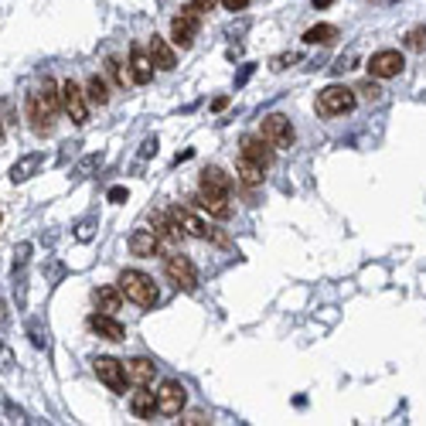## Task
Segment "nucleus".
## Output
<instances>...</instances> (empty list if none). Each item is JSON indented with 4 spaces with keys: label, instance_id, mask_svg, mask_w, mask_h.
Wrapping results in <instances>:
<instances>
[{
    "label": "nucleus",
    "instance_id": "f257e3e1",
    "mask_svg": "<svg viewBox=\"0 0 426 426\" xmlns=\"http://www.w3.org/2000/svg\"><path fill=\"white\" fill-rule=\"evenodd\" d=\"M119 290H123L126 300H134V304H140V307H154L157 297H160V293H157V283L140 270H123L119 273Z\"/></svg>",
    "mask_w": 426,
    "mask_h": 426
},
{
    "label": "nucleus",
    "instance_id": "f03ea898",
    "mask_svg": "<svg viewBox=\"0 0 426 426\" xmlns=\"http://www.w3.org/2000/svg\"><path fill=\"white\" fill-rule=\"evenodd\" d=\"M355 110V89L348 85H328L317 96V113L321 117H345Z\"/></svg>",
    "mask_w": 426,
    "mask_h": 426
},
{
    "label": "nucleus",
    "instance_id": "7ed1b4c3",
    "mask_svg": "<svg viewBox=\"0 0 426 426\" xmlns=\"http://www.w3.org/2000/svg\"><path fill=\"white\" fill-rule=\"evenodd\" d=\"M61 110L69 113V119H72L76 126H85V123H89V96H85V89L76 85L72 78L61 82Z\"/></svg>",
    "mask_w": 426,
    "mask_h": 426
},
{
    "label": "nucleus",
    "instance_id": "20e7f679",
    "mask_svg": "<svg viewBox=\"0 0 426 426\" xmlns=\"http://www.w3.org/2000/svg\"><path fill=\"white\" fill-rule=\"evenodd\" d=\"M164 270H167V276L174 280L181 290H194V287H198V270H194V263L188 259V256L171 252V256L164 259Z\"/></svg>",
    "mask_w": 426,
    "mask_h": 426
},
{
    "label": "nucleus",
    "instance_id": "39448f33",
    "mask_svg": "<svg viewBox=\"0 0 426 426\" xmlns=\"http://www.w3.org/2000/svg\"><path fill=\"white\" fill-rule=\"evenodd\" d=\"M184 403H188V392H184L181 382H174V379L160 382V389H157V413H164V416H177V413L184 409Z\"/></svg>",
    "mask_w": 426,
    "mask_h": 426
},
{
    "label": "nucleus",
    "instance_id": "423d86ee",
    "mask_svg": "<svg viewBox=\"0 0 426 426\" xmlns=\"http://www.w3.org/2000/svg\"><path fill=\"white\" fill-rule=\"evenodd\" d=\"M259 136H266L273 147H280V150L293 147V126H290V119L283 117V113H273V117L263 119V130H259Z\"/></svg>",
    "mask_w": 426,
    "mask_h": 426
},
{
    "label": "nucleus",
    "instance_id": "0eeeda50",
    "mask_svg": "<svg viewBox=\"0 0 426 426\" xmlns=\"http://www.w3.org/2000/svg\"><path fill=\"white\" fill-rule=\"evenodd\" d=\"M198 20H201V14H198L194 7H184V11H181L174 20H171V38H174V45H181V48H191L194 35H198Z\"/></svg>",
    "mask_w": 426,
    "mask_h": 426
},
{
    "label": "nucleus",
    "instance_id": "6e6552de",
    "mask_svg": "<svg viewBox=\"0 0 426 426\" xmlns=\"http://www.w3.org/2000/svg\"><path fill=\"white\" fill-rule=\"evenodd\" d=\"M403 55L399 52H392V48H386V52H375L372 59H368V76L372 78H396L399 72H403Z\"/></svg>",
    "mask_w": 426,
    "mask_h": 426
},
{
    "label": "nucleus",
    "instance_id": "1a4fd4ad",
    "mask_svg": "<svg viewBox=\"0 0 426 426\" xmlns=\"http://www.w3.org/2000/svg\"><path fill=\"white\" fill-rule=\"evenodd\" d=\"M93 368H96L99 382H102V386H110L113 392H119V389L126 386V368H123V362H117V358H96Z\"/></svg>",
    "mask_w": 426,
    "mask_h": 426
},
{
    "label": "nucleus",
    "instance_id": "9d476101",
    "mask_svg": "<svg viewBox=\"0 0 426 426\" xmlns=\"http://www.w3.org/2000/svg\"><path fill=\"white\" fill-rule=\"evenodd\" d=\"M198 208L212 215V218H232V205H229V191H212V188H201L198 191Z\"/></svg>",
    "mask_w": 426,
    "mask_h": 426
},
{
    "label": "nucleus",
    "instance_id": "9b49d317",
    "mask_svg": "<svg viewBox=\"0 0 426 426\" xmlns=\"http://www.w3.org/2000/svg\"><path fill=\"white\" fill-rule=\"evenodd\" d=\"M89 328L96 331L99 338H106V341H123L126 338V328L117 321V314H106V310L89 317Z\"/></svg>",
    "mask_w": 426,
    "mask_h": 426
},
{
    "label": "nucleus",
    "instance_id": "f8f14e48",
    "mask_svg": "<svg viewBox=\"0 0 426 426\" xmlns=\"http://www.w3.org/2000/svg\"><path fill=\"white\" fill-rule=\"evenodd\" d=\"M171 218L181 225L184 235H194V239H212V229L191 212V208H171Z\"/></svg>",
    "mask_w": 426,
    "mask_h": 426
},
{
    "label": "nucleus",
    "instance_id": "ddd939ff",
    "mask_svg": "<svg viewBox=\"0 0 426 426\" xmlns=\"http://www.w3.org/2000/svg\"><path fill=\"white\" fill-rule=\"evenodd\" d=\"M242 157L256 160L259 167H270L273 164V143L266 136H242Z\"/></svg>",
    "mask_w": 426,
    "mask_h": 426
},
{
    "label": "nucleus",
    "instance_id": "4468645a",
    "mask_svg": "<svg viewBox=\"0 0 426 426\" xmlns=\"http://www.w3.org/2000/svg\"><path fill=\"white\" fill-rule=\"evenodd\" d=\"M126 368V382H134V386H150L157 375V365L150 358H130V362H123Z\"/></svg>",
    "mask_w": 426,
    "mask_h": 426
},
{
    "label": "nucleus",
    "instance_id": "2eb2a0df",
    "mask_svg": "<svg viewBox=\"0 0 426 426\" xmlns=\"http://www.w3.org/2000/svg\"><path fill=\"white\" fill-rule=\"evenodd\" d=\"M28 119H31V130L35 134H52V113L41 106V99H38V93H31L28 96Z\"/></svg>",
    "mask_w": 426,
    "mask_h": 426
},
{
    "label": "nucleus",
    "instance_id": "dca6fc26",
    "mask_svg": "<svg viewBox=\"0 0 426 426\" xmlns=\"http://www.w3.org/2000/svg\"><path fill=\"white\" fill-rule=\"evenodd\" d=\"M130 76H134L136 85H147V82L154 78V59H150V52L134 48V55H130Z\"/></svg>",
    "mask_w": 426,
    "mask_h": 426
},
{
    "label": "nucleus",
    "instance_id": "f3484780",
    "mask_svg": "<svg viewBox=\"0 0 426 426\" xmlns=\"http://www.w3.org/2000/svg\"><path fill=\"white\" fill-rule=\"evenodd\" d=\"M147 52H150V59H154L157 69H164V72H171V69L177 65L174 48H171L167 41L160 38V35H154V38H150V45H147Z\"/></svg>",
    "mask_w": 426,
    "mask_h": 426
},
{
    "label": "nucleus",
    "instance_id": "a211bd4d",
    "mask_svg": "<svg viewBox=\"0 0 426 426\" xmlns=\"http://www.w3.org/2000/svg\"><path fill=\"white\" fill-rule=\"evenodd\" d=\"M130 252L134 256H157L160 252V239L154 235V229H136L130 235Z\"/></svg>",
    "mask_w": 426,
    "mask_h": 426
},
{
    "label": "nucleus",
    "instance_id": "6ab92c4d",
    "mask_svg": "<svg viewBox=\"0 0 426 426\" xmlns=\"http://www.w3.org/2000/svg\"><path fill=\"white\" fill-rule=\"evenodd\" d=\"M130 409H134L136 420H150L157 409V392H143V386H140V392H134V399H130Z\"/></svg>",
    "mask_w": 426,
    "mask_h": 426
},
{
    "label": "nucleus",
    "instance_id": "aec40b11",
    "mask_svg": "<svg viewBox=\"0 0 426 426\" xmlns=\"http://www.w3.org/2000/svg\"><path fill=\"white\" fill-rule=\"evenodd\" d=\"M263 171H266V167H259V164H256V160H249V157H239V164H235V174H239V181H242V184H249V188L263 184Z\"/></svg>",
    "mask_w": 426,
    "mask_h": 426
},
{
    "label": "nucleus",
    "instance_id": "412c9836",
    "mask_svg": "<svg viewBox=\"0 0 426 426\" xmlns=\"http://www.w3.org/2000/svg\"><path fill=\"white\" fill-rule=\"evenodd\" d=\"M96 307L106 314H117L123 307V290L119 287H99L96 290Z\"/></svg>",
    "mask_w": 426,
    "mask_h": 426
},
{
    "label": "nucleus",
    "instance_id": "4be33fe9",
    "mask_svg": "<svg viewBox=\"0 0 426 426\" xmlns=\"http://www.w3.org/2000/svg\"><path fill=\"white\" fill-rule=\"evenodd\" d=\"M41 160H45L41 154H28V157H20L18 164L11 167V181H14V184H20V181H28V177H31V174H35V171L41 167Z\"/></svg>",
    "mask_w": 426,
    "mask_h": 426
},
{
    "label": "nucleus",
    "instance_id": "5701e85b",
    "mask_svg": "<svg viewBox=\"0 0 426 426\" xmlns=\"http://www.w3.org/2000/svg\"><path fill=\"white\" fill-rule=\"evenodd\" d=\"M201 188H212V191H229L232 188V181L225 171H218V167H205L201 171Z\"/></svg>",
    "mask_w": 426,
    "mask_h": 426
},
{
    "label": "nucleus",
    "instance_id": "b1692460",
    "mask_svg": "<svg viewBox=\"0 0 426 426\" xmlns=\"http://www.w3.org/2000/svg\"><path fill=\"white\" fill-rule=\"evenodd\" d=\"M85 96H89L93 106H106V102H110V85H106L99 76H93L85 82Z\"/></svg>",
    "mask_w": 426,
    "mask_h": 426
},
{
    "label": "nucleus",
    "instance_id": "393cba45",
    "mask_svg": "<svg viewBox=\"0 0 426 426\" xmlns=\"http://www.w3.org/2000/svg\"><path fill=\"white\" fill-rule=\"evenodd\" d=\"M334 38H338V28H334V24H314L307 35H304L307 45H328V41H334Z\"/></svg>",
    "mask_w": 426,
    "mask_h": 426
},
{
    "label": "nucleus",
    "instance_id": "a878e982",
    "mask_svg": "<svg viewBox=\"0 0 426 426\" xmlns=\"http://www.w3.org/2000/svg\"><path fill=\"white\" fill-rule=\"evenodd\" d=\"M406 48L409 52H426V28H413V31H409Z\"/></svg>",
    "mask_w": 426,
    "mask_h": 426
},
{
    "label": "nucleus",
    "instance_id": "bb28decb",
    "mask_svg": "<svg viewBox=\"0 0 426 426\" xmlns=\"http://www.w3.org/2000/svg\"><path fill=\"white\" fill-rule=\"evenodd\" d=\"M106 69H110V72H113V78H117L119 85H126V82H130V78H134V76H130V72H126V69H123V65H119L117 59H110V61H106Z\"/></svg>",
    "mask_w": 426,
    "mask_h": 426
},
{
    "label": "nucleus",
    "instance_id": "cd10ccee",
    "mask_svg": "<svg viewBox=\"0 0 426 426\" xmlns=\"http://www.w3.org/2000/svg\"><path fill=\"white\" fill-rule=\"evenodd\" d=\"M355 93H362V96H365L368 102H379V99H382V89H379L375 82H362V85H358Z\"/></svg>",
    "mask_w": 426,
    "mask_h": 426
},
{
    "label": "nucleus",
    "instance_id": "c85d7f7f",
    "mask_svg": "<svg viewBox=\"0 0 426 426\" xmlns=\"http://www.w3.org/2000/svg\"><path fill=\"white\" fill-rule=\"evenodd\" d=\"M28 256H31V242H20V249L14 252V273L28 266Z\"/></svg>",
    "mask_w": 426,
    "mask_h": 426
},
{
    "label": "nucleus",
    "instance_id": "c756f323",
    "mask_svg": "<svg viewBox=\"0 0 426 426\" xmlns=\"http://www.w3.org/2000/svg\"><path fill=\"white\" fill-rule=\"evenodd\" d=\"M11 368H14V355L0 345V372H11Z\"/></svg>",
    "mask_w": 426,
    "mask_h": 426
},
{
    "label": "nucleus",
    "instance_id": "7c9ffc66",
    "mask_svg": "<svg viewBox=\"0 0 426 426\" xmlns=\"http://www.w3.org/2000/svg\"><path fill=\"white\" fill-rule=\"evenodd\" d=\"M334 69H338V72H348V69H355V55H341Z\"/></svg>",
    "mask_w": 426,
    "mask_h": 426
},
{
    "label": "nucleus",
    "instance_id": "2f4dec72",
    "mask_svg": "<svg viewBox=\"0 0 426 426\" xmlns=\"http://www.w3.org/2000/svg\"><path fill=\"white\" fill-rule=\"evenodd\" d=\"M184 423H188V426H201V423H208V420H205V413H188V416H184Z\"/></svg>",
    "mask_w": 426,
    "mask_h": 426
},
{
    "label": "nucleus",
    "instance_id": "473e14b6",
    "mask_svg": "<svg viewBox=\"0 0 426 426\" xmlns=\"http://www.w3.org/2000/svg\"><path fill=\"white\" fill-rule=\"evenodd\" d=\"M290 61H297V55H280V59H273V69L280 72V69H287Z\"/></svg>",
    "mask_w": 426,
    "mask_h": 426
},
{
    "label": "nucleus",
    "instance_id": "72a5a7b5",
    "mask_svg": "<svg viewBox=\"0 0 426 426\" xmlns=\"http://www.w3.org/2000/svg\"><path fill=\"white\" fill-rule=\"evenodd\" d=\"M110 201H113V205H123V201H126V188H113V191H110Z\"/></svg>",
    "mask_w": 426,
    "mask_h": 426
},
{
    "label": "nucleus",
    "instance_id": "f704fd0d",
    "mask_svg": "<svg viewBox=\"0 0 426 426\" xmlns=\"http://www.w3.org/2000/svg\"><path fill=\"white\" fill-rule=\"evenodd\" d=\"M222 4H225V11H246L249 0H222Z\"/></svg>",
    "mask_w": 426,
    "mask_h": 426
},
{
    "label": "nucleus",
    "instance_id": "c9c22d12",
    "mask_svg": "<svg viewBox=\"0 0 426 426\" xmlns=\"http://www.w3.org/2000/svg\"><path fill=\"white\" fill-rule=\"evenodd\" d=\"M191 7L198 11V14H201V11H212V7H215V0H191Z\"/></svg>",
    "mask_w": 426,
    "mask_h": 426
},
{
    "label": "nucleus",
    "instance_id": "e433bc0d",
    "mask_svg": "<svg viewBox=\"0 0 426 426\" xmlns=\"http://www.w3.org/2000/svg\"><path fill=\"white\" fill-rule=\"evenodd\" d=\"M93 235V222H82V229H78V239H89Z\"/></svg>",
    "mask_w": 426,
    "mask_h": 426
},
{
    "label": "nucleus",
    "instance_id": "4c0bfd02",
    "mask_svg": "<svg viewBox=\"0 0 426 426\" xmlns=\"http://www.w3.org/2000/svg\"><path fill=\"white\" fill-rule=\"evenodd\" d=\"M225 106H229V99H225V96H218V99L212 102V110H225Z\"/></svg>",
    "mask_w": 426,
    "mask_h": 426
},
{
    "label": "nucleus",
    "instance_id": "58836bf2",
    "mask_svg": "<svg viewBox=\"0 0 426 426\" xmlns=\"http://www.w3.org/2000/svg\"><path fill=\"white\" fill-rule=\"evenodd\" d=\"M4 324H7V304L0 300V328H4Z\"/></svg>",
    "mask_w": 426,
    "mask_h": 426
},
{
    "label": "nucleus",
    "instance_id": "ea45409f",
    "mask_svg": "<svg viewBox=\"0 0 426 426\" xmlns=\"http://www.w3.org/2000/svg\"><path fill=\"white\" fill-rule=\"evenodd\" d=\"M331 4H334V0H314V7H317V11H324V7H331Z\"/></svg>",
    "mask_w": 426,
    "mask_h": 426
},
{
    "label": "nucleus",
    "instance_id": "a19ab883",
    "mask_svg": "<svg viewBox=\"0 0 426 426\" xmlns=\"http://www.w3.org/2000/svg\"><path fill=\"white\" fill-rule=\"evenodd\" d=\"M0 140H4V126H0Z\"/></svg>",
    "mask_w": 426,
    "mask_h": 426
},
{
    "label": "nucleus",
    "instance_id": "79ce46f5",
    "mask_svg": "<svg viewBox=\"0 0 426 426\" xmlns=\"http://www.w3.org/2000/svg\"><path fill=\"white\" fill-rule=\"evenodd\" d=\"M0 218H4V215H0Z\"/></svg>",
    "mask_w": 426,
    "mask_h": 426
}]
</instances>
